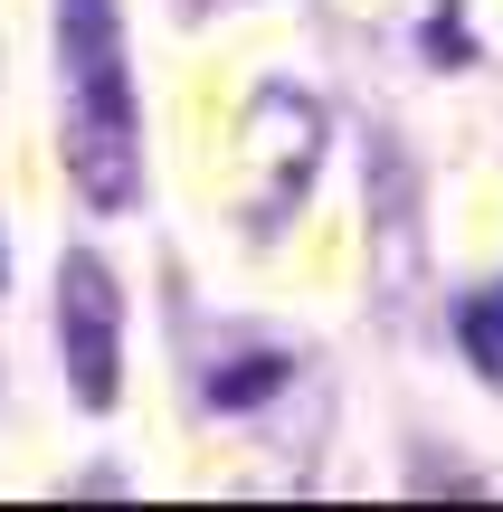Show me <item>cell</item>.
Wrapping results in <instances>:
<instances>
[{
  "label": "cell",
  "mask_w": 503,
  "mask_h": 512,
  "mask_svg": "<svg viewBox=\"0 0 503 512\" xmlns=\"http://www.w3.org/2000/svg\"><path fill=\"white\" fill-rule=\"evenodd\" d=\"M57 162L67 190L95 219H124L143 200V86L124 57V10L114 0H57Z\"/></svg>",
  "instance_id": "6da1fadb"
},
{
  "label": "cell",
  "mask_w": 503,
  "mask_h": 512,
  "mask_svg": "<svg viewBox=\"0 0 503 512\" xmlns=\"http://www.w3.org/2000/svg\"><path fill=\"white\" fill-rule=\"evenodd\" d=\"M57 361H67V389L86 418L124 399V285L95 247L57 256Z\"/></svg>",
  "instance_id": "7a4b0ae2"
},
{
  "label": "cell",
  "mask_w": 503,
  "mask_h": 512,
  "mask_svg": "<svg viewBox=\"0 0 503 512\" xmlns=\"http://www.w3.org/2000/svg\"><path fill=\"white\" fill-rule=\"evenodd\" d=\"M456 351L475 361V380L503 389V275H494V285H475L466 304H456Z\"/></svg>",
  "instance_id": "3957f363"
},
{
  "label": "cell",
  "mask_w": 503,
  "mask_h": 512,
  "mask_svg": "<svg viewBox=\"0 0 503 512\" xmlns=\"http://www.w3.org/2000/svg\"><path fill=\"white\" fill-rule=\"evenodd\" d=\"M266 380H285V361H247V370H228V380L209 389V399H219V408H238V399H257Z\"/></svg>",
  "instance_id": "277c9868"
},
{
  "label": "cell",
  "mask_w": 503,
  "mask_h": 512,
  "mask_svg": "<svg viewBox=\"0 0 503 512\" xmlns=\"http://www.w3.org/2000/svg\"><path fill=\"white\" fill-rule=\"evenodd\" d=\"M0 285H10V256H0Z\"/></svg>",
  "instance_id": "5b68a950"
}]
</instances>
